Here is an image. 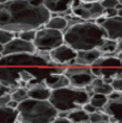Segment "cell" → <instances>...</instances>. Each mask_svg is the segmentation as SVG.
Wrapping results in <instances>:
<instances>
[{
    "instance_id": "cell-6",
    "label": "cell",
    "mask_w": 122,
    "mask_h": 123,
    "mask_svg": "<svg viewBox=\"0 0 122 123\" xmlns=\"http://www.w3.org/2000/svg\"><path fill=\"white\" fill-rule=\"evenodd\" d=\"M37 51L50 52L64 44V32L42 27L37 30V36L32 42Z\"/></svg>"
},
{
    "instance_id": "cell-47",
    "label": "cell",
    "mask_w": 122,
    "mask_h": 123,
    "mask_svg": "<svg viewBox=\"0 0 122 123\" xmlns=\"http://www.w3.org/2000/svg\"><path fill=\"white\" fill-rule=\"evenodd\" d=\"M119 1H120V3H121V4H122V0H119Z\"/></svg>"
},
{
    "instance_id": "cell-45",
    "label": "cell",
    "mask_w": 122,
    "mask_h": 123,
    "mask_svg": "<svg viewBox=\"0 0 122 123\" xmlns=\"http://www.w3.org/2000/svg\"><path fill=\"white\" fill-rule=\"evenodd\" d=\"M116 123H122V121H118V122H116Z\"/></svg>"
},
{
    "instance_id": "cell-39",
    "label": "cell",
    "mask_w": 122,
    "mask_h": 123,
    "mask_svg": "<svg viewBox=\"0 0 122 123\" xmlns=\"http://www.w3.org/2000/svg\"><path fill=\"white\" fill-rule=\"evenodd\" d=\"M116 55H117V57L119 58V61H120V62H121V64H122V51L118 52V53L116 54Z\"/></svg>"
},
{
    "instance_id": "cell-21",
    "label": "cell",
    "mask_w": 122,
    "mask_h": 123,
    "mask_svg": "<svg viewBox=\"0 0 122 123\" xmlns=\"http://www.w3.org/2000/svg\"><path fill=\"white\" fill-rule=\"evenodd\" d=\"M67 118L72 123L89 122V114L85 112L83 107H80V109H76L69 112L67 114Z\"/></svg>"
},
{
    "instance_id": "cell-42",
    "label": "cell",
    "mask_w": 122,
    "mask_h": 123,
    "mask_svg": "<svg viewBox=\"0 0 122 123\" xmlns=\"http://www.w3.org/2000/svg\"><path fill=\"white\" fill-rule=\"evenodd\" d=\"M83 1H86V2H97V1H100V0H83Z\"/></svg>"
},
{
    "instance_id": "cell-33",
    "label": "cell",
    "mask_w": 122,
    "mask_h": 123,
    "mask_svg": "<svg viewBox=\"0 0 122 123\" xmlns=\"http://www.w3.org/2000/svg\"><path fill=\"white\" fill-rule=\"evenodd\" d=\"M12 100L11 94H6L3 96H0V106H6L7 103Z\"/></svg>"
},
{
    "instance_id": "cell-16",
    "label": "cell",
    "mask_w": 122,
    "mask_h": 123,
    "mask_svg": "<svg viewBox=\"0 0 122 123\" xmlns=\"http://www.w3.org/2000/svg\"><path fill=\"white\" fill-rule=\"evenodd\" d=\"M101 55H102L101 52L98 49L77 51V55H76V58H75V64L79 66L91 67Z\"/></svg>"
},
{
    "instance_id": "cell-26",
    "label": "cell",
    "mask_w": 122,
    "mask_h": 123,
    "mask_svg": "<svg viewBox=\"0 0 122 123\" xmlns=\"http://www.w3.org/2000/svg\"><path fill=\"white\" fill-rule=\"evenodd\" d=\"M110 117L101 110H97L96 112H94L89 115V122L90 123H100V122H104L109 121Z\"/></svg>"
},
{
    "instance_id": "cell-8",
    "label": "cell",
    "mask_w": 122,
    "mask_h": 123,
    "mask_svg": "<svg viewBox=\"0 0 122 123\" xmlns=\"http://www.w3.org/2000/svg\"><path fill=\"white\" fill-rule=\"evenodd\" d=\"M103 11L104 8L100 1L86 2L80 0L78 3L72 6L70 13L81 21H95L103 15Z\"/></svg>"
},
{
    "instance_id": "cell-1",
    "label": "cell",
    "mask_w": 122,
    "mask_h": 123,
    "mask_svg": "<svg viewBox=\"0 0 122 123\" xmlns=\"http://www.w3.org/2000/svg\"><path fill=\"white\" fill-rule=\"evenodd\" d=\"M50 17L44 4L36 6L26 0H7L0 4V28L14 33L38 30L45 26Z\"/></svg>"
},
{
    "instance_id": "cell-31",
    "label": "cell",
    "mask_w": 122,
    "mask_h": 123,
    "mask_svg": "<svg viewBox=\"0 0 122 123\" xmlns=\"http://www.w3.org/2000/svg\"><path fill=\"white\" fill-rule=\"evenodd\" d=\"M102 16L104 18H106V19L114 18L116 16H118V10L117 8H104Z\"/></svg>"
},
{
    "instance_id": "cell-44",
    "label": "cell",
    "mask_w": 122,
    "mask_h": 123,
    "mask_svg": "<svg viewBox=\"0 0 122 123\" xmlns=\"http://www.w3.org/2000/svg\"><path fill=\"white\" fill-rule=\"evenodd\" d=\"M100 123H111V122H109V121H104V122H100Z\"/></svg>"
},
{
    "instance_id": "cell-2",
    "label": "cell",
    "mask_w": 122,
    "mask_h": 123,
    "mask_svg": "<svg viewBox=\"0 0 122 123\" xmlns=\"http://www.w3.org/2000/svg\"><path fill=\"white\" fill-rule=\"evenodd\" d=\"M105 39V30L94 21H81L64 31V43L76 51L98 49Z\"/></svg>"
},
{
    "instance_id": "cell-22",
    "label": "cell",
    "mask_w": 122,
    "mask_h": 123,
    "mask_svg": "<svg viewBox=\"0 0 122 123\" xmlns=\"http://www.w3.org/2000/svg\"><path fill=\"white\" fill-rule=\"evenodd\" d=\"M25 69L33 76V78L40 81H43L48 75L52 73V68L48 67H29Z\"/></svg>"
},
{
    "instance_id": "cell-15",
    "label": "cell",
    "mask_w": 122,
    "mask_h": 123,
    "mask_svg": "<svg viewBox=\"0 0 122 123\" xmlns=\"http://www.w3.org/2000/svg\"><path fill=\"white\" fill-rule=\"evenodd\" d=\"M26 88L28 90V98L36 100H49L52 92L44 85L43 81L27 85Z\"/></svg>"
},
{
    "instance_id": "cell-9",
    "label": "cell",
    "mask_w": 122,
    "mask_h": 123,
    "mask_svg": "<svg viewBox=\"0 0 122 123\" xmlns=\"http://www.w3.org/2000/svg\"><path fill=\"white\" fill-rule=\"evenodd\" d=\"M92 66L98 67L102 77H122V64L116 54L101 55Z\"/></svg>"
},
{
    "instance_id": "cell-7",
    "label": "cell",
    "mask_w": 122,
    "mask_h": 123,
    "mask_svg": "<svg viewBox=\"0 0 122 123\" xmlns=\"http://www.w3.org/2000/svg\"><path fill=\"white\" fill-rule=\"evenodd\" d=\"M67 78L69 79L70 87L76 89H86L92 84L96 77L91 72L90 67L73 65L66 67L65 73Z\"/></svg>"
},
{
    "instance_id": "cell-36",
    "label": "cell",
    "mask_w": 122,
    "mask_h": 123,
    "mask_svg": "<svg viewBox=\"0 0 122 123\" xmlns=\"http://www.w3.org/2000/svg\"><path fill=\"white\" fill-rule=\"evenodd\" d=\"M12 91H13L12 89L0 85V96H3V95H6V94H11Z\"/></svg>"
},
{
    "instance_id": "cell-37",
    "label": "cell",
    "mask_w": 122,
    "mask_h": 123,
    "mask_svg": "<svg viewBox=\"0 0 122 123\" xmlns=\"http://www.w3.org/2000/svg\"><path fill=\"white\" fill-rule=\"evenodd\" d=\"M18 102H16V101H14V100H11L10 102L7 103V105L6 106H8V107H12V109H15V110H17V107H18Z\"/></svg>"
},
{
    "instance_id": "cell-10",
    "label": "cell",
    "mask_w": 122,
    "mask_h": 123,
    "mask_svg": "<svg viewBox=\"0 0 122 123\" xmlns=\"http://www.w3.org/2000/svg\"><path fill=\"white\" fill-rule=\"evenodd\" d=\"M76 55H77V51L65 43L49 52V57L51 62L65 67L75 65Z\"/></svg>"
},
{
    "instance_id": "cell-43",
    "label": "cell",
    "mask_w": 122,
    "mask_h": 123,
    "mask_svg": "<svg viewBox=\"0 0 122 123\" xmlns=\"http://www.w3.org/2000/svg\"><path fill=\"white\" fill-rule=\"evenodd\" d=\"M7 0H0V4H3V3H5Z\"/></svg>"
},
{
    "instance_id": "cell-25",
    "label": "cell",
    "mask_w": 122,
    "mask_h": 123,
    "mask_svg": "<svg viewBox=\"0 0 122 123\" xmlns=\"http://www.w3.org/2000/svg\"><path fill=\"white\" fill-rule=\"evenodd\" d=\"M11 97H12V100L20 103L28 98V90H27V88H22V87L16 88L12 91Z\"/></svg>"
},
{
    "instance_id": "cell-13",
    "label": "cell",
    "mask_w": 122,
    "mask_h": 123,
    "mask_svg": "<svg viewBox=\"0 0 122 123\" xmlns=\"http://www.w3.org/2000/svg\"><path fill=\"white\" fill-rule=\"evenodd\" d=\"M19 68L0 66V85L14 90L20 86Z\"/></svg>"
},
{
    "instance_id": "cell-24",
    "label": "cell",
    "mask_w": 122,
    "mask_h": 123,
    "mask_svg": "<svg viewBox=\"0 0 122 123\" xmlns=\"http://www.w3.org/2000/svg\"><path fill=\"white\" fill-rule=\"evenodd\" d=\"M109 98L105 95L102 94H92L90 96V101L89 103L92 104V105L97 110H102L104 105L108 103Z\"/></svg>"
},
{
    "instance_id": "cell-17",
    "label": "cell",
    "mask_w": 122,
    "mask_h": 123,
    "mask_svg": "<svg viewBox=\"0 0 122 123\" xmlns=\"http://www.w3.org/2000/svg\"><path fill=\"white\" fill-rule=\"evenodd\" d=\"M43 82L51 91L70 87L69 79L67 78V76L65 74H54V73H51V74H49L44 79Z\"/></svg>"
},
{
    "instance_id": "cell-32",
    "label": "cell",
    "mask_w": 122,
    "mask_h": 123,
    "mask_svg": "<svg viewBox=\"0 0 122 123\" xmlns=\"http://www.w3.org/2000/svg\"><path fill=\"white\" fill-rule=\"evenodd\" d=\"M112 88L114 91H117V92H122V77H119V78H114L112 81Z\"/></svg>"
},
{
    "instance_id": "cell-34",
    "label": "cell",
    "mask_w": 122,
    "mask_h": 123,
    "mask_svg": "<svg viewBox=\"0 0 122 123\" xmlns=\"http://www.w3.org/2000/svg\"><path fill=\"white\" fill-rule=\"evenodd\" d=\"M83 109H84V111L86 113H88L90 115V114H92V113H94V112H96L97 111V109H95V107H94L92 104H90L89 102H88L87 104H85V105L83 106Z\"/></svg>"
},
{
    "instance_id": "cell-46",
    "label": "cell",
    "mask_w": 122,
    "mask_h": 123,
    "mask_svg": "<svg viewBox=\"0 0 122 123\" xmlns=\"http://www.w3.org/2000/svg\"><path fill=\"white\" fill-rule=\"evenodd\" d=\"M26 1H29V2H31V1H32V0H26Z\"/></svg>"
},
{
    "instance_id": "cell-49",
    "label": "cell",
    "mask_w": 122,
    "mask_h": 123,
    "mask_svg": "<svg viewBox=\"0 0 122 123\" xmlns=\"http://www.w3.org/2000/svg\"><path fill=\"white\" fill-rule=\"evenodd\" d=\"M17 123H20V122H18V121H17Z\"/></svg>"
},
{
    "instance_id": "cell-23",
    "label": "cell",
    "mask_w": 122,
    "mask_h": 123,
    "mask_svg": "<svg viewBox=\"0 0 122 123\" xmlns=\"http://www.w3.org/2000/svg\"><path fill=\"white\" fill-rule=\"evenodd\" d=\"M117 45L118 41L105 39L102 44L98 47V50L101 52L102 55H113L117 53Z\"/></svg>"
},
{
    "instance_id": "cell-41",
    "label": "cell",
    "mask_w": 122,
    "mask_h": 123,
    "mask_svg": "<svg viewBox=\"0 0 122 123\" xmlns=\"http://www.w3.org/2000/svg\"><path fill=\"white\" fill-rule=\"evenodd\" d=\"M3 48H4V46L0 44V54H2V52H3Z\"/></svg>"
},
{
    "instance_id": "cell-12",
    "label": "cell",
    "mask_w": 122,
    "mask_h": 123,
    "mask_svg": "<svg viewBox=\"0 0 122 123\" xmlns=\"http://www.w3.org/2000/svg\"><path fill=\"white\" fill-rule=\"evenodd\" d=\"M79 1L80 0H43V4L51 15L65 16Z\"/></svg>"
},
{
    "instance_id": "cell-5",
    "label": "cell",
    "mask_w": 122,
    "mask_h": 123,
    "mask_svg": "<svg viewBox=\"0 0 122 123\" xmlns=\"http://www.w3.org/2000/svg\"><path fill=\"white\" fill-rule=\"evenodd\" d=\"M50 62L49 52L37 51L36 53H20L2 55L0 66L14 68H29V67H47Z\"/></svg>"
},
{
    "instance_id": "cell-40",
    "label": "cell",
    "mask_w": 122,
    "mask_h": 123,
    "mask_svg": "<svg viewBox=\"0 0 122 123\" xmlns=\"http://www.w3.org/2000/svg\"><path fill=\"white\" fill-rule=\"evenodd\" d=\"M118 16L122 17V6H121V8H119V10H118Z\"/></svg>"
},
{
    "instance_id": "cell-14",
    "label": "cell",
    "mask_w": 122,
    "mask_h": 123,
    "mask_svg": "<svg viewBox=\"0 0 122 123\" xmlns=\"http://www.w3.org/2000/svg\"><path fill=\"white\" fill-rule=\"evenodd\" d=\"M100 26L103 27V29L106 32V37L110 40L114 41H121L122 40V17L116 16L114 18L104 20Z\"/></svg>"
},
{
    "instance_id": "cell-4",
    "label": "cell",
    "mask_w": 122,
    "mask_h": 123,
    "mask_svg": "<svg viewBox=\"0 0 122 123\" xmlns=\"http://www.w3.org/2000/svg\"><path fill=\"white\" fill-rule=\"evenodd\" d=\"M90 101V94L86 89L67 87L51 92L49 102L57 112L69 113L73 110L80 109Z\"/></svg>"
},
{
    "instance_id": "cell-27",
    "label": "cell",
    "mask_w": 122,
    "mask_h": 123,
    "mask_svg": "<svg viewBox=\"0 0 122 123\" xmlns=\"http://www.w3.org/2000/svg\"><path fill=\"white\" fill-rule=\"evenodd\" d=\"M16 37H18V33H14L12 31H8V30L0 28V44L1 45H6Z\"/></svg>"
},
{
    "instance_id": "cell-29",
    "label": "cell",
    "mask_w": 122,
    "mask_h": 123,
    "mask_svg": "<svg viewBox=\"0 0 122 123\" xmlns=\"http://www.w3.org/2000/svg\"><path fill=\"white\" fill-rule=\"evenodd\" d=\"M19 75H20V80L25 82V84H28L31 79H33V76L25 68H21L19 70Z\"/></svg>"
},
{
    "instance_id": "cell-38",
    "label": "cell",
    "mask_w": 122,
    "mask_h": 123,
    "mask_svg": "<svg viewBox=\"0 0 122 123\" xmlns=\"http://www.w3.org/2000/svg\"><path fill=\"white\" fill-rule=\"evenodd\" d=\"M120 51H122V40L121 41H118V45H117V53L120 52Z\"/></svg>"
},
{
    "instance_id": "cell-18",
    "label": "cell",
    "mask_w": 122,
    "mask_h": 123,
    "mask_svg": "<svg viewBox=\"0 0 122 123\" xmlns=\"http://www.w3.org/2000/svg\"><path fill=\"white\" fill-rule=\"evenodd\" d=\"M86 90L88 91V93L90 94V96L92 94H102V95H105V96H109V95L114 91L112 86L109 84H105V82L102 80L101 77H96L92 81V84L88 88H86Z\"/></svg>"
},
{
    "instance_id": "cell-35",
    "label": "cell",
    "mask_w": 122,
    "mask_h": 123,
    "mask_svg": "<svg viewBox=\"0 0 122 123\" xmlns=\"http://www.w3.org/2000/svg\"><path fill=\"white\" fill-rule=\"evenodd\" d=\"M51 123H72L67 117H56Z\"/></svg>"
},
{
    "instance_id": "cell-28",
    "label": "cell",
    "mask_w": 122,
    "mask_h": 123,
    "mask_svg": "<svg viewBox=\"0 0 122 123\" xmlns=\"http://www.w3.org/2000/svg\"><path fill=\"white\" fill-rule=\"evenodd\" d=\"M37 36V30L36 29H29V30H24L18 33V38L21 40H24L26 42H33Z\"/></svg>"
},
{
    "instance_id": "cell-20",
    "label": "cell",
    "mask_w": 122,
    "mask_h": 123,
    "mask_svg": "<svg viewBox=\"0 0 122 123\" xmlns=\"http://www.w3.org/2000/svg\"><path fill=\"white\" fill-rule=\"evenodd\" d=\"M18 111L8 106H0V123H17Z\"/></svg>"
},
{
    "instance_id": "cell-19",
    "label": "cell",
    "mask_w": 122,
    "mask_h": 123,
    "mask_svg": "<svg viewBox=\"0 0 122 123\" xmlns=\"http://www.w3.org/2000/svg\"><path fill=\"white\" fill-rule=\"evenodd\" d=\"M45 27L53 30H59L64 32L69 27V22L65 16H57V15H51L50 19L45 24Z\"/></svg>"
},
{
    "instance_id": "cell-30",
    "label": "cell",
    "mask_w": 122,
    "mask_h": 123,
    "mask_svg": "<svg viewBox=\"0 0 122 123\" xmlns=\"http://www.w3.org/2000/svg\"><path fill=\"white\" fill-rule=\"evenodd\" d=\"M103 8H116L120 4L119 0H100Z\"/></svg>"
},
{
    "instance_id": "cell-3",
    "label": "cell",
    "mask_w": 122,
    "mask_h": 123,
    "mask_svg": "<svg viewBox=\"0 0 122 123\" xmlns=\"http://www.w3.org/2000/svg\"><path fill=\"white\" fill-rule=\"evenodd\" d=\"M18 122L20 123H51L59 112L49 100L27 98L18 104Z\"/></svg>"
},
{
    "instance_id": "cell-11",
    "label": "cell",
    "mask_w": 122,
    "mask_h": 123,
    "mask_svg": "<svg viewBox=\"0 0 122 123\" xmlns=\"http://www.w3.org/2000/svg\"><path fill=\"white\" fill-rule=\"evenodd\" d=\"M37 49L31 42H26L20 38H14L10 43L4 45L2 55L20 54V53H36Z\"/></svg>"
},
{
    "instance_id": "cell-48",
    "label": "cell",
    "mask_w": 122,
    "mask_h": 123,
    "mask_svg": "<svg viewBox=\"0 0 122 123\" xmlns=\"http://www.w3.org/2000/svg\"><path fill=\"white\" fill-rule=\"evenodd\" d=\"M83 123H90V122H83Z\"/></svg>"
}]
</instances>
